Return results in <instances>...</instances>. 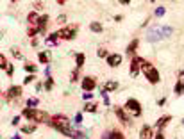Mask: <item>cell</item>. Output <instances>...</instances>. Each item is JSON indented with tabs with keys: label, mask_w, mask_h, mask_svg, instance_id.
Listing matches in <instances>:
<instances>
[{
	"label": "cell",
	"mask_w": 184,
	"mask_h": 139,
	"mask_svg": "<svg viewBox=\"0 0 184 139\" xmlns=\"http://www.w3.org/2000/svg\"><path fill=\"white\" fill-rule=\"evenodd\" d=\"M173 34V29L172 27H164V25H154V27H150L149 34H147V39L152 41V43H156L159 39H163V37H170Z\"/></svg>",
	"instance_id": "6da1fadb"
},
{
	"label": "cell",
	"mask_w": 184,
	"mask_h": 139,
	"mask_svg": "<svg viewBox=\"0 0 184 139\" xmlns=\"http://www.w3.org/2000/svg\"><path fill=\"white\" fill-rule=\"evenodd\" d=\"M141 70H143V73H145V77H147V80H149L150 84H157V82L161 80L159 72L154 68V64H150L149 61H143L141 63Z\"/></svg>",
	"instance_id": "7a4b0ae2"
},
{
	"label": "cell",
	"mask_w": 184,
	"mask_h": 139,
	"mask_svg": "<svg viewBox=\"0 0 184 139\" xmlns=\"http://www.w3.org/2000/svg\"><path fill=\"white\" fill-rule=\"evenodd\" d=\"M79 30V25L77 23H73V25H68V27H63V29L57 32V37H61V39H73L75 37V34H77Z\"/></svg>",
	"instance_id": "3957f363"
},
{
	"label": "cell",
	"mask_w": 184,
	"mask_h": 139,
	"mask_svg": "<svg viewBox=\"0 0 184 139\" xmlns=\"http://www.w3.org/2000/svg\"><path fill=\"white\" fill-rule=\"evenodd\" d=\"M123 109L132 112L134 116H141V103L138 102L136 98H129L127 102H125V105H123Z\"/></svg>",
	"instance_id": "277c9868"
},
{
	"label": "cell",
	"mask_w": 184,
	"mask_h": 139,
	"mask_svg": "<svg viewBox=\"0 0 184 139\" xmlns=\"http://www.w3.org/2000/svg\"><path fill=\"white\" fill-rule=\"evenodd\" d=\"M50 114L48 112H45V111H39V109H34V116H32V123H47L50 125Z\"/></svg>",
	"instance_id": "5b68a950"
},
{
	"label": "cell",
	"mask_w": 184,
	"mask_h": 139,
	"mask_svg": "<svg viewBox=\"0 0 184 139\" xmlns=\"http://www.w3.org/2000/svg\"><path fill=\"white\" fill-rule=\"evenodd\" d=\"M80 88L84 89V93H91L93 89L97 88V79L95 77H84L80 82Z\"/></svg>",
	"instance_id": "8992f818"
},
{
	"label": "cell",
	"mask_w": 184,
	"mask_h": 139,
	"mask_svg": "<svg viewBox=\"0 0 184 139\" xmlns=\"http://www.w3.org/2000/svg\"><path fill=\"white\" fill-rule=\"evenodd\" d=\"M141 63H143L141 57H134L132 61H131V77H138V75H140Z\"/></svg>",
	"instance_id": "52a82bcc"
},
{
	"label": "cell",
	"mask_w": 184,
	"mask_h": 139,
	"mask_svg": "<svg viewBox=\"0 0 184 139\" xmlns=\"http://www.w3.org/2000/svg\"><path fill=\"white\" fill-rule=\"evenodd\" d=\"M107 66H111V68H116V66L122 64V61H123V57H122L120 54H111V55H107Z\"/></svg>",
	"instance_id": "ba28073f"
},
{
	"label": "cell",
	"mask_w": 184,
	"mask_h": 139,
	"mask_svg": "<svg viewBox=\"0 0 184 139\" xmlns=\"http://www.w3.org/2000/svg\"><path fill=\"white\" fill-rule=\"evenodd\" d=\"M21 95H23V88H21V86H11L6 93L7 98H18V96H21Z\"/></svg>",
	"instance_id": "9c48e42d"
},
{
	"label": "cell",
	"mask_w": 184,
	"mask_h": 139,
	"mask_svg": "<svg viewBox=\"0 0 184 139\" xmlns=\"http://www.w3.org/2000/svg\"><path fill=\"white\" fill-rule=\"evenodd\" d=\"M140 139H154V130H152L150 125H145L140 130Z\"/></svg>",
	"instance_id": "30bf717a"
},
{
	"label": "cell",
	"mask_w": 184,
	"mask_h": 139,
	"mask_svg": "<svg viewBox=\"0 0 184 139\" xmlns=\"http://www.w3.org/2000/svg\"><path fill=\"white\" fill-rule=\"evenodd\" d=\"M114 112H116V116H118V119H120V121H123L125 125H131V118L125 114V109H122V107H116V109H114Z\"/></svg>",
	"instance_id": "8fae6325"
},
{
	"label": "cell",
	"mask_w": 184,
	"mask_h": 139,
	"mask_svg": "<svg viewBox=\"0 0 184 139\" xmlns=\"http://www.w3.org/2000/svg\"><path fill=\"white\" fill-rule=\"evenodd\" d=\"M102 139H125V136L120 130H111V132H106L102 136Z\"/></svg>",
	"instance_id": "7c38bea8"
},
{
	"label": "cell",
	"mask_w": 184,
	"mask_h": 139,
	"mask_svg": "<svg viewBox=\"0 0 184 139\" xmlns=\"http://www.w3.org/2000/svg\"><path fill=\"white\" fill-rule=\"evenodd\" d=\"M114 89H118V82L116 80H107L106 84H104V91H114Z\"/></svg>",
	"instance_id": "4fadbf2b"
},
{
	"label": "cell",
	"mask_w": 184,
	"mask_h": 139,
	"mask_svg": "<svg viewBox=\"0 0 184 139\" xmlns=\"http://www.w3.org/2000/svg\"><path fill=\"white\" fill-rule=\"evenodd\" d=\"M138 45H140V39H138V37L132 39V41L129 43V46H127V54H134V50L138 48Z\"/></svg>",
	"instance_id": "5bb4252c"
},
{
	"label": "cell",
	"mask_w": 184,
	"mask_h": 139,
	"mask_svg": "<svg viewBox=\"0 0 184 139\" xmlns=\"http://www.w3.org/2000/svg\"><path fill=\"white\" fill-rule=\"evenodd\" d=\"M97 107H99V103L97 102H88L84 105V111L86 112H97Z\"/></svg>",
	"instance_id": "9a60e30c"
},
{
	"label": "cell",
	"mask_w": 184,
	"mask_h": 139,
	"mask_svg": "<svg viewBox=\"0 0 184 139\" xmlns=\"http://www.w3.org/2000/svg\"><path fill=\"white\" fill-rule=\"evenodd\" d=\"M38 20H39V16H38V13H36V11L29 13V16H27V22L30 23V25H36V23H38Z\"/></svg>",
	"instance_id": "2e32d148"
},
{
	"label": "cell",
	"mask_w": 184,
	"mask_h": 139,
	"mask_svg": "<svg viewBox=\"0 0 184 139\" xmlns=\"http://www.w3.org/2000/svg\"><path fill=\"white\" fill-rule=\"evenodd\" d=\"M48 20H50L48 15H43V16H39V20H38V23H36V25H38L39 29H45V25H47V22H48Z\"/></svg>",
	"instance_id": "e0dca14e"
},
{
	"label": "cell",
	"mask_w": 184,
	"mask_h": 139,
	"mask_svg": "<svg viewBox=\"0 0 184 139\" xmlns=\"http://www.w3.org/2000/svg\"><path fill=\"white\" fill-rule=\"evenodd\" d=\"M170 119H172V116H168V114H166V116H161L159 119H157V127H159V128H163L164 125H168Z\"/></svg>",
	"instance_id": "ac0fdd59"
},
{
	"label": "cell",
	"mask_w": 184,
	"mask_h": 139,
	"mask_svg": "<svg viewBox=\"0 0 184 139\" xmlns=\"http://www.w3.org/2000/svg\"><path fill=\"white\" fill-rule=\"evenodd\" d=\"M25 70L29 72V75H36V72H38V66H34L32 63H27V64L23 66Z\"/></svg>",
	"instance_id": "d6986e66"
},
{
	"label": "cell",
	"mask_w": 184,
	"mask_h": 139,
	"mask_svg": "<svg viewBox=\"0 0 184 139\" xmlns=\"http://www.w3.org/2000/svg\"><path fill=\"white\" fill-rule=\"evenodd\" d=\"M34 130H36V123H30V125L21 127V132H23V134H32Z\"/></svg>",
	"instance_id": "ffe728a7"
},
{
	"label": "cell",
	"mask_w": 184,
	"mask_h": 139,
	"mask_svg": "<svg viewBox=\"0 0 184 139\" xmlns=\"http://www.w3.org/2000/svg\"><path fill=\"white\" fill-rule=\"evenodd\" d=\"M39 105V100L38 98H29L27 100V107H30V109H36Z\"/></svg>",
	"instance_id": "44dd1931"
},
{
	"label": "cell",
	"mask_w": 184,
	"mask_h": 139,
	"mask_svg": "<svg viewBox=\"0 0 184 139\" xmlns=\"http://www.w3.org/2000/svg\"><path fill=\"white\" fill-rule=\"evenodd\" d=\"M84 54H77V55H75V61H77V68L79 70H80V68H82V64H84Z\"/></svg>",
	"instance_id": "7402d4cb"
},
{
	"label": "cell",
	"mask_w": 184,
	"mask_h": 139,
	"mask_svg": "<svg viewBox=\"0 0 184 139\" xmlns=\"http://www.w3.org/2000/svg\"><path fill=\"white\" fill-rule=\"evenodd\" d=\"M90 29H91L93 32H102V30H104V29H102V25H100L99 22H93L91 25H90Z\"/></svg>",
	"instance_id": "603a6c76"
},
{
	"label": "cell",
	"mask_w": 184,
	"mask_h": 139,
	"mask_svg": "<svg viewBox=\"0 0 184 139\" xmlns=\"http://www.w3.org/2000/svg\"><path fill=\"white\" fill-rule=\"evenodd\" d=\"M38 59H39V63H41V64H47V63H48V54H47V52H41Z\"/></svg>",
	"instance_id": "cb8c5ba5"
},
{
	"label": "cell",
	"mask_w": 184,
	"mask_h": 139,
	"mask_svg": "<svg viewBox=\"0 0 184 139\" xmlns=\"http://www.w3.org/2000/svg\"><path fill=\"white\" fill-rule=\"evenodd\" d=\"M47 43L48 45H56L57 43V32H54V34H50V36L47 37Z\"/></svg>",
	"instance_id": "d4e9b609"
},
{
	"label": "cell",
	"mask_w": 184,
	"mask_h": 139,
	"mask_svg": "<svg viewBox=\"0 0 184 139\" xmlns=\"http://www.w3.org/2000/svg\"><path fill=\"white\" fill-rule=\"evenodd\" d=\"M182 89H184V84L182 82H177L175 88H173V91H175V95H182Z\"/></svg>",
	"instance_id": "484cf974"
},
{
	"label": "cell",
	"mask_w": 184,
	"mask_h": 139,
	"mask_svg": "<svg viewBox=\"0 0 184 139\" xmlns=\"http://www.w3.org/2000/svg\"><path fill=\"white\" fill-rule=\"evenodd\" d=\"M7 64H9V63H7L6 55H2V54H0V70H6Z\"/></svg>",
	"instance_id": "4316f807"
},
{
	"label": "cell",
	"mask_w": 184,
	"mask_h": 139,
	"mask_svg": "<svg viewBox=\"0 0 184 139\" xmlns=\"http://www.w3.org/2000/svg\"><path fill=\"white\" fill-rule=\"evenodd\" d=\"M11 52H13L14 59H21V54H20V48H18V46H13V48H11Z\"/></svg>",
	"instance_id": "83f0119b"
},
{
	"label": "cell",
	"mask_w": 184,
	"mask_h": 139,
	"mask_svg": "<svg viewBox=\"0 0 184 139\" xmlns=\"http://www.w3.org/2000/svg\"><path fill=\"white\" fill-rule=\"evenodd\" d=\"M77 77H79V68H75L70 75V82H77Z\"/></svg>",
	"instance_id": "f1b7e54d"
},
{
	"label": "cell",
	"mask_w": 184,
	"mask_h": 139,
	"mask_svg": "<svg viewBox=\"0 0 184 139\" xmlns=\"http://www.w3.org/2000/svg\"><path fill=\"white\" fill-rule=\"evenodd\" d=\"M54 88V80H52V77H48V79H47V80H45V89H52Z\"/></svg>",
	"instance_id": "f546056e"
},
{
	"label": "cell",
	"mask_w": 184,
	"mask_h": 139,
	"mask_svg": "<svg viewBox=\"0 0 184 139\" xmlns=\"http://www.w3.org/2000/svg\"><path fill=\"white\" fill-rule=\"evenodd\" d=\"M164 13H166V9H164V7H157L156 11H154V15H156V16H163Z\"/></svg>",
	"instance_id": "4dcf8cb0"
},
{
	"label": "cell",
	"mask_w": 184,
	"mask_h": 139,
	"mask_svg": "<svg viewBox=\"0 0 184 139\" xmlns=\"http://www.w3.org/2000/svg\"><path fill=\"white\" fill-rule=\"evenodd\" d=\"M6 72H7V75H9V77H13V64H7V68H6Z\"/></svg>",
	"instance_id": "1f68e13d"
},
{
	"label": "cell",
	"mask_w": 184,
	"mask_h": 139,
	"mask_svg": "<svg viewBox=\"0 0 184 139\" xmlns=\"http://www.w3.org/2000/svg\"><path fill=\"white\" fill-rule=\"evenodd\" d=\"M73 139H86V136L82 134V132H79V130H75V137Z\"/></svg>",
	"instance_id": "d6a6232c"
},
{
	"label": "cell",
	"mask_w": 184,
	"mask_h": 139,
	"mask_svg": "<svg viewBox=\"0 0 184 139\" xmlns=\"http://www.w3.org/2000/svg\"><path fill=\"white\" fill-rule=\"evenodd\" d=\"M97 54H99V57H107V52H106V48H100V50L97 52Z\"/></svg>",
	"instance_id": "836d02e7"
},
{
	"label": "cell",
	"mask_w": 184,
	"mask_h": 139,
	"mask_svg": "<svg viewBox=\"0 0 184 139\" xmlns=\"http://www.w3.org/2000/svg\"><path fill=\"white\" fill-rule=\"evenodd\" d=\"M32 80H34V75H27V77H25V80H23V82H25V84H30Z\"/></svg>",
	"instance_id": "e575fe53"
},
{
	"label": "cell",
	"mask_w": 184,
	"mask_h": 139,
	"mask_svg": "<svg viewBox=\"0 0 184 139\" xmlns=\"http://www.w3.org/2000/svg\"><path fill=\"white\" fill-rule=\"evenodd\" d=\"M64 22H66V16H64V15L57 16V23H64Z\"/></svg>",
	"instance_id": "d590c367"
},
{
	"label": "cell",
	"mask_w": 184,
	"mask_h": 139,
	"mask_svg": "<svg viewBox=\"0 0 184 139\" xmlns=\"http://www.w3.org/2000/svg\"><path fill=\"white\" fill-rule=\"evenodd\" d=\"M75 123H77V125H80V123H82V114H80V112H79L77 116H75Z\"/></svg>",
	"instance_id": "8d00e7d4"
},
{
	"label": "cell",
	"mask_w": 184,
	"mask_h": 139,
	"mask_svg": "<svg viewBox=\"0 0 184 139\" xmlns=\"http://www.w3.org/2000/svg\"><path fill=\"white\" fill-rule=\"evenodd\" d=\"M82 98H84V100H91L93 95H91V93H84V95H82Z\"/></svg>",
	"instance_id": "74e56055"
},
{
	"label": "cell",
	"mask_w": 184,
	"mask_h": 139,
	"mask_svg": "<svg viewBox=\"0 0 184 139\" xmlns=\"http://www.w3.org/2000/svg\"><path fill=\"white\" fill-rule=\"evenodd\" d=\"M179 82H182V84H184V70L179 73Z\"/></svg>",
	"instance_id": "f35d334b"
},
{
	"label": "cell",
	"mask_w": 184,
	"mask_h": 139,
	"mask_svg": "<svg viewBox=\"0 0 184 139\" xmlns=\"http://www.w3.org/2000/svg\"><path fill=\"white\" fill-rule=\"evenodd\" d=\"M154 139H164L163 132H159V134H157V136H154Z\"/></svg>",
	"instance_id": "ab89813d"
},
{
	"label": "cell",
	"mask_w": 184,
	"mask_h": 139,
	"mask_svg": "<svg viewBox=\"0 0 184 139\" xmlns=\"http://www.w3.org/2000/svg\"><path fill=\"white\" fill-rule=\"evenodd\" d=\"M18 123H20V116H16V118L13 119V125H18Z\"/></svg>",
	"instance_id": "60d3db41"
},
{
	"label": "cell",
	"mask_w": 184,
	"mask_h": 139,
	"mask_svg": "<svg viewBox=\"0 0 184 139\" xmlns=\"http://www.w3.org/2000/svg\"><path fill=\"white\" fill-rule=\"evenodd\" d=\"M164 103H166V98H161V100L157 102V105H164Z\"/></svg>",
	"instance_id": "b9f144b4"
},
{
	"label": "cell",
	"mask_w": 184,
	"mask_h": 139,
	"mask_svg": "<svg viewBox=\"0 0 184 139\" xmlns=\"http://www.w3.org/2000/svg\"><path fill=\"white\" fill-rule=\"evenodd\" d=\"M182 125H184V119H182Z\"/></svg>",
	"instance_id": "7bdbcfd3"
},
{
	"label": "cell",
	"mask_w": 184,
	"mask_h": 139,
	"mask_svg": "<svg viewBox=\"0 0 184 139\" xmlns=\"http://www.w3.org/2000/svg\"><path fill=\"white\" fill-rule=\"evenodd\" d=\"M182 93H184V89H182Z\"/></svg>",
	"instance_id": "ee69618b"
}]
</instances>
